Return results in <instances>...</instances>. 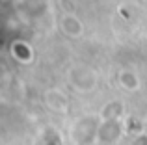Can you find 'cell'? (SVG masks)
Segmentation results:
<instances>
[{
	"label": "cell",
	"mask_w": 147,
	"mask_h": 145,
	"mask_svg": "<svg viewBox=\"0 0 147 145\" xmlns=\"http://www.w3.org/2000/svg\"><path fill=\"white\" fill-rule=\"evenodd\" d=\"M117 80L121 84V87L127 91H138L140 89V80H138L136 72H132V71H121Z\"/></svg>",
	"instance_id": "277c9868"
},
{
	"label": "cell",
	"mask_w": 147,
	"mask_h": 145,
	"mask_svg": "<svg viewBox=\"0 0 147 145\" xmlns=\"http://www.w3.org/2000/svg\"><path fill=\"white\" fill-rule=\"evenodd\" d=\"M60 30L69 37H80L84 32V26L80 22V19L73 13H65L60 19Z\"/></svg>",
	"instance_id": "7a4b0ae2"
},
{
	"label": "cell",
	"mask_w": 147,
	"mask_h": 145,
	"mask_svg": "<svg viewBox=\"0 0 147 145\" xmlns=\"http://www.w3.org/2000/svg\"><path fill=\"white\" fill-rule=\"evenodd\" d=\"M45 102H47L52 110H58V112L67 110V104H69L67 99H65V95L60 93V91H56V89L47 91V95H45Z\"/></svg>",
	"instance_id": "3957f363"
},
{
	"label": "cell",
	"mask_w": 147,
	"mask_h": 145,
	"mask_svg": "<svg viewBox=\"0 0 147 145\" xmlns=\"http://www.w3.org/2000/svg\"><path fill=\"white\" fill-rule=\"evenodd\" d=\"M71 82L78 91H90L95 86V72L86 69V67H78V69L73 71Z\"/></svg>",
	"instance_id": "6da1fadb"
}]
</instances>
